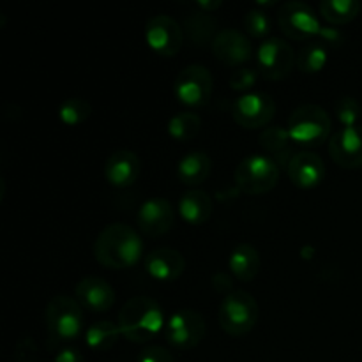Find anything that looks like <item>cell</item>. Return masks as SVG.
I'll return each instance as SVG.
<instances>
[{"label": "cell", "instance_id": "cb8c5ba5", "mask_svg": "<svg viewBox=\"0 0 362 362\" xmlns=\"http://www.w3.org/2000/svg\"><path fill=\"white\" fill-rule=\"evenodd\" d=\"M216 27H218V21L209 16V13H204V11L187 14L186 20H184V34H187L191 42L198 46H205L209 42L212 45L216 34L219 32L216 30Z\"/></svg>", "mask_w": 362, "mask_h": 362}, {"label": "cell", "instance_id": "603a6c76", "mask_svg": "<svg viewBox=\"0 0 362 362\" xmlns=\"http://www.w3.org/2000/svg\"><path fill=\"white\" fill-rule=\"evenodd\" d=\"M292 138H290V133L286 127H281V126H269L265 127L264 131H262L260 134V145L265 148V151L269 152V154H272L271 158L278 159V161H283L288 165V161L292 159V151H290V147H292Z\"/></svg>", "mask_w": 362, "mask_h": 362}, {"label": "cell", "instance_id": "e0dca14e", "mask_svg": "<svg viewBox=\"0 0 362 362\" xmlns=\"http://www.w3.org/2000/svg\"><path fill=\"white\" fill-rule=\"evenodd\" d=\"M76 300L83 310L92 313H105L115 304V290L106 279L99 276H85L74 290Z\"/></svg>", "mask_w": 362, "mask_h": 362}, {"label": "cell", "instance_id": "8992f818", "mask_svg": "<svg viewBox=\"0 0 362 362\" xmlns=\"http://www.w3.org/2000/svg\"><path fill=\"white\" fill-rule=\"evenodd\" d=\"M235 184L247 194H264L279 180V165L265 154H250L235 166Z\"/></svg>", "mask_w": 362, "mask_h": 362}, {"label": "cell", "instance_id": "4fadbf2b", "mask_svg": "<svg viewBox=\"0 0 362 362\" xmlns=\"http://www.w3.org/2000/svg\"><path fill=\"white\" fill-rule=\"evenodd\" d=\"M329 154L341 168L362 166V126L341 127L329 140Z\"/></svg>", "mask_w": 362, "mask_h": 362}, {"label": "cell", "instance_id": "484cf974", "mask_svg": "<svg viewBox=\"0 0 362 362\" xmlns=\"http://www.w3.org/2000/svg\"><path fill=\"white\" fill-rule=\"evenodd\" d=\"M320 14L332 25H345L356 20L361 13L359 0H322Z\"/></svg>", "mask_w": 362, "mask_h": 362}, {"label": "cell", "instance_id": "277c9868", "mask_svg": "<svg viewBox=\"0 0 362 362\" xmlns=\"http://www.w3.org/2000/svg\"><path fill=\"white\" fill-rule=\"evenodd\" d=\"M331 127L332 122L329 113L322 106L306 103L293 110L286 129L293 144L303 147H318L331 136Z\"/></svg>", "mask_w": 362, "mask_h": 362}, {"label": "cell", "instance_id": "9a60e30c", "mask_svg": "<svg viewBox=\"0 0 362 362\" xmlns=\"http://www.w3.org/2000/svg\"><path fill=\"white\" fill-rule=\"evenodd\" d=\"M136 221L141 232L147 235H163L175 223V212L166 198L151 197L138 209Z\"/></svg>", "mask_w": 362, "mask_h": 362}, {"label": "cell", "instance_id": "5b68a950", "mask_svg": "<svg viewBox=\"0 0 362 362\" xmlns=\"http://www.w3.org/2000/svg\"><path fill=\"white\" fill-rule=\"evenodd\" d=\"M260 315L257 299L246 290H233L225 296L218 311V320L226 334L239 338L255 329Z\"/></svg>", "mask_w": 362, "mask_h": 362}, {"label": "cell", "instance_id": "7402d4cb", "mask_svg": "<svg viewBox=\"0 0 362 362\" xmlns=\"http://www.w3.org/2000/svg\"><path fill=\"white\" fill-rule=\"evenodd\" d=\"M212 170V161L207 152L191 151L180 158L177 165V175L179 180L193 189L194 186L204 182Z\"/></svg>", "mask_w": 362, "mask_h": 362}, {"label": "cell", "instance_id": "4316f807", "mask_svg": "<svg viewBox=\"0 0 362 362\" xmlns=\"http://www.w3.org/2000/svg\"><path fill=\"white\" fill-rule=\"evenodd\" d=\"M168 134L177 141H187L197 136L202 129V117L198 113L186 110L179 112L168 120Z\"/></svg>", "mask_w": 362, "mask_h": 362}, {"label": "cell", "instance_id": "f1b7e54d", "mask_svg": "<svg viewBox=\"0 0 362 362\" xmlns=\"http://www.w3.org/2000/svg\"><path fill=\"white\" fill-rule=\"evenodd\" d=\"M92 106L83 98H67L60 103L59 117L66 126H78L90 117Z\"/></svg>", "mask_w": 362, "mask_h": 362}, {"label": "cell", "instance_id": "1f68e13d", "mask_svg": "<svg viewBox=\"0 0 362 362\" xmlns=\"http://www.w3.org/2000/svg\"><path fill=\"white\" fill-rule=\"evenodd\" d=\"M258 73H260V71L251 69V67H239V69L233 71L232 76H230V87H232L233 90L244 92V94H246V92H251V87H253L258 80Z\"/></svg>", "mask_w": 362, "mask_h": 362}, {"label": "cell", "instance_id": "9c48e42d", "mask_svg": "<svg viewBox=\"0 0 362 362\" xmlns=\"http://www.w3.org/2000/svg\"><path fill=\"white\" fill-rule=\"evenodd\" d=\"M278 23L290 39L297 41L318 37L324 27L313 7L303 0H290L283 4L278 11Z\"/></svg>", "mask_w": 362, "mask_h": 362}, {"label": "cell", "instance_id": "83f0119b", "mask_svg": "<svg viewBox=\"0 0 362 362\" xmlns=\"http://www.w3.org/2000/svg\"><path fill=\"white\" fill-rule=\"evenodd\" d=\"M327 46L320 41H313L299 52V55H297V67H299L300 73L315 74L324 69V66L327 64Z\"/></svg>", "mask_w": 362, "mask_h": 362}, {"label": "cell", "instance_id": "7c38bea8", "mask_svg": "<svg viewBox=\"0 0 362 362\" xmlns=\"http://www.w3.org/2000/svg\"><path fill=\"white\" fill-rule=\"evenodd\" d=\"M145 41L161 57H175L184 42V28L168 14H156L145 25Z\"/></svg>", "mask_w": 362, "mask_h": 362}, {"label": "cell", "instance_id": "3957f363", "mask_svg": "<svg viewBox=\"0 0 362 362\" xmlns=\"http://www.w3.org/2000/svg\"><path fill=\"white\" fill-rule=\"evenodd\" d=\"M45 320L49 338L66 345L80 338L83 332V308L76 299L60 293L46 306Z\"/></svg>", "mask_w": 362, "mask_h": 362}, {"label": "cell", "instance_id": "d4e9b609", "mask_svg": "<svg viewBox=\"0 0 362 362\" xmlns=\"http://www.w3.org/2000/svg\"><path fill=\"white\" fill-rule=\"evenodd\" d=\"M120 336H122V332H120L119 324L101 320L88 325L87 331H85V343L90 350L106 352V350H112L119 343Z\"/></svg>", "mask_w": 362, "mask_h": 362}, {"label": "cell", "instance_id": "4dcf8cb0", "mask_svg": "<svg viewBox=\"0 0 362 362\" xmlns=\"http://www.w3.org/2000/svg\"><path fill=\"white\" fill-rule=\"evenodd\" d=\"M334 113L336 119L341 122L343 127L359 126L357 122L361 119V105L352 95H343V98H339L334 105Z\"/></svg>", "mask_w": 362, "mask_h": 362}, {"label": "cell", "instance_id": "7a4b0ae2", "mask_svg": "<svg viewBox=\"0 0 362 362\" xmlns=\"http://www.w3.org/2000/svg\"><path fill=\"white\" fill-rule=\"evenodd\" d=\"M120 332L131 343H148L165 331V313L158 300L147 296L131 297L119 313Z\"/></svg>", "mask_w": 362, "mask_h": 362}, {"label": "cell", "instance_id": "5bb4252c", "mask_svg": "<svg viewBox=\"0 0 362 362\" xmlns=\"http://www.w3.org/2000/svg\"><path fill=\"white\" fill-rule=\"evenodd\" d=\"M211 46L216 59L226 66H243L253 55V45H251L250 37L237 28L219 30Z\"/></svg>", "mask_w": 362, "mask_h": 362}, {"label": "cell", "instance_id": "e575fe53", "mask_svg": "<svg viewBox=\"0 0 362 362\" xmlns=\"http://www.w3.org/2000/svg\"><path fill=\"white\" fill-rule=\"evenodd\" d=\"M53 362H85L83 354L74 346H64L59 354L55 356Z\"/></svg>", "mask_w": 362, "mask_h": 362}, {"label": "cell", "instance_id": "6da1fadb", "mask_svg": "<svg viewBox=\"0 0 362 362\" xmlns=\"http://www.w3.org/2000/svg\"><path fill=\"white\" fill-rule=\"evenodd\" d=\"M144 243L133 226L112 223L99 232L94 243V257L108 269H127L140 262Z\"/></svg>", "mask_w": 362, "mask_h": 362}, {"label": "cell", "instance_id": "30bf717a", "mask_svg": "<svg viewBox=\"0 0 362 362\" xmlns=\"http://www.w3.org/2000/svg\"><path fill=\"white\" fill-rule=\"evenodd\" d=\"M257 69L267 80H281L292 73L297 64L296 52L279 37H267L257 48Z\"/></svg>", "mask_w": 362, "mask_h": 362}, {"label": "cell", "instance_id": "8fae6325", "mask_svg": "<svg viewBox=\"0 0 362 362\" xmlns=\"http://www.w3.org/2000/svg\"><path fill=\"white\" fill-rule=\"evenodd\" d=\"M276 103L269 94L251 90L240 94L232 105V117L244 129H258L274 119Z\"/></svg>", "mask_w": 362, "mask_h": 362}, {"label": "cell", "instance_id": "f546056e", "mask_svg": "<svg viewBox=\"0 0 362 362\" xmlns=\"http://www.w3.org/2000/svg\"><path fill=\"white\" fill-rule=\"evenodd\" d=\"M243 27L251 37L267 39L269 32H271V18H269L267 11L260 9V7H253V9L246 11V14H244Z\"/></svg>", "mask_w": 362, "mask_h": 362}, {"label": "cell", "instance_id": "ba28073f", "mask_svg": "<svg viewBox=\"0 0 362 362\" xmlns=\"http://www.w3.org/2000/svg\"><path fill=\"white\" fill-rule=\"evenodd\" d=\"M214 88L211 71L202 64H189L182 67L173 81V94L182 105L197 108L207 105Z\"/></svg>", "mask_w": 362, "mask_h": 362}, {"label": "cell", "instance_id": "ac0fdd59", "mask_svg": "<svg viewBox=\"0 0 362 362\" xmlns=\"http://www.w3.org/2000/svg\"><path fill=\"white\" fill-rule=\"evenodd\" d=\"M144 269L152 279L175 281L186 271V258L172 247H159L144 258Z\"/></svg>", "mask_w": 362, "mask_h": 362}, {"label": "cell", "instance_id": "d6a6232c", "mask_svg": "<svg viewBox=\"0 0 362 362\" xmlns=\"http://www.w3.org/2000/svg\"><path fill=\"white\" fill-rule=\"evenodd\" d=\"M138 362H175L172 352L165 346H147L138 357Z\"/></svg>", "mask_w": 362, "mask_h": 362}, {"label": "cell", "instance_id": "d590c367", "mask_svg": "<svg viewBox=\"0 0 362 362\" xmlns=\"http://www.w3.org/2000/svg\"><path fill=\"white\" fill-rule=\"evenodd\" d=\"M221 6V0H197L198 11H204V13H212V11H216Z\"/></svg>", "mask_w": 362, "mask_h": 362}, {"label": "cell", "instance_id": "ffe728a7", "mask_svg": "<svg viewBox=\"0 0 362 362\" xmlns=\"http://www.w3.org/2000/svg\"><path fill=\"white\" fill-rule=\"evenodd\" d=\"M212 198L209 197L205 191L193 187V189H187L186 193H182V197L179 198V214L189 225L198 226L204 225L212 214Z\"/></svg>", "mask_w": 362, "mask_h": 362}, {"label": "cell", "instance_id": "2e32d148", "mask_svg": "<svg viewBox=\"0 0 362 362\" xmlns=\"http://www.w3.org/2000/svg\"><path fill=\"white\" fill-rule=\"evenodd\" d=\"M286 173L297 187L313 189L325 179V163L317 152L300 151L292 156L286 165Z\"/></svg>", "mask_w": 362, "mask_h": 362}, {"label": "cell", "instance_id": "836d02e7", "mask_svg": "<svg viewBox=\"0 0 362 362\" xmlns=\"http://www.w3.org/2000/svg\"><path fill=\"white\" fill-rule=\"evenodd\" d=\"M341 39H343V35H341V32L338 30V28L336 27H332V25H327V27H322V30H320V34H318V41L320 42H324L325 46H338L339 42H341Z\"/></svg>", "mask_w": 362, "mask_h": 362}, {"label": "cell", "instance_id": "d6986e66", "mask_svg": "<svg viewBox=\"0 0 362 362\" xmlns=\"http://www.w3.org/2000/svg\"><path fill=\"white\" fill-rule=\"evenodd\" d=\"M141 161L136 152L120 148L105 163V177L113 187H127L140 177Z\"/></svg>", "mask_w": 362, "mask_h": 362}, {"label": "cell", "instance_id": "44dd1931", "mask_svg": "<svg viewBox=\"0 0 362 362\" xmlns=\"http://www.w3.org/2000/svg\"><path fill=\"white\" fill-rule=\"evenodd\" d=\"M260 253L250 243L237 244L228 255V269L240 281H251L260 272Z\"/></svg>", "mask_w": 362, "mask_h": 362}, {"label": "cell", "instance_id": "52a82bcc", "mask_svg": "<svg viewBox=\"0 0 362 362\" xmlns=\"http://www.w3.org/2000/svg\"><path fill=\"white\" fill-rule=\"evenodd\" d=\"M207 332L204 315L197 310L184 308L177 310L166 318L165 325V339L170 346L177 350H189L200 345Z\"/></svg>", "mask_w": 362, "mask_h": 362}]
</instances>
